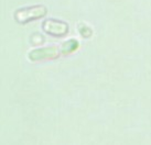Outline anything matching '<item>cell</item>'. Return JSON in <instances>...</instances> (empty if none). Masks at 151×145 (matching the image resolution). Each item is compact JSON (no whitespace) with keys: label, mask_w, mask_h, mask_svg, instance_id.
<instances>
[{"label":"cell","mask_w":151,"mask_h":145,"mask_svg":"<svg viewBox=\"0 0 151 145\" xmlns=\"http://www.w3.org/2000/svg\"><path fill=\"white\" fill-rule=\"evenodd\" d=\"M43 30L53 36H63L67 33L68 26L65 22L59 20H46L42 25Z\"/></svg>","instance_id":"3"},{"label":"cell","mask_w":151,"mask_h":145,"mask_svg":"<svg viewBox=\"0 0 151 145\" xmlns=\"http://www.w3.org/2000/svg\"><path fill=\"white\" fill-rule=\"evenodd\" d=\"M77 46H78V43L75 40H71V41L65 42L63 45H61V47H62L63 54H68V53L73 52L74 50H76Z\"/></svg>","instance_id":"4"},{"label":"cell","mask_w":151,"mask_h":145,"mask_svg":"<svg viewBox=\"0 0 151 145\" xmlns=\"http://www.w3.org/2000/svg\"><path fill=\"white\" fill-rule=\"evenodd\" d=\"M60 54H63L62 47L58 49L56 46H49V47H43V49H38L32 52H30L29 58L31 61H41V59H51V58L59 57Z\"/></svg>","instance_id":"2"},{"label":"cell","mask_w":151,"mask_h":145,"mask_svg":"<svg viewBox=\"0 0 151 145\" xmlns=\"http://www.w3.org/2000/svg\"><path fill=\"white\" fill-rule=\"evenodd\" d=\"M46 13V9L43 6H34V7H28V8H22L16 11L14 18L18 22L24 23L32 20H37L42 18Z\"/></svg>","instance_id":"1"}]
</instances>
